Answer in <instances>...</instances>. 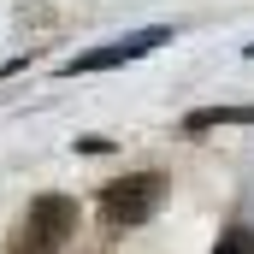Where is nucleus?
Wrapping results in <instances>:
<instances>
[{"label":"nucleus","instance_id":"nucleus-2","mask_svg":"<svg viewBox=\"0 0 254 254\" xmlns=\"http://www.w3.org/2000/svg\"><path fill=\"white\" fill-rule=\"evenodd\" d=\"M166 201V178L160 172H125L101 190V219L107 225H148Z\"/></svg>","mask_w":254,"mask_h":254},{"label":"nucleus","instance_id":"nucleus-6","mask_svg":"<svg viewBox=\"0 0 254 254\" xmlns=\"http://www.w3.org/2000/svg\"><path fill=\"white\" fill-rule=\"evenodd\" d=\"M243 54H249V60H254V42H249V48H243Z\"/></svg>","mask_w":254,"mask_h":254},{"label":"nucleus","instance_id":"nucleus-3","mask_svg":"<svg viewBox=\"0 0 254 254\" xmlns=\"http://www.w3.org/2000/svg\"><path fill=\"white\" fill-rule=\"evenodd\" d=\"M178 30L172 24H148V30H136V36H119V42H101V48H89V54H77V60L65 65V77H89V71H107V65H130V60H148L154 48H166Z\"/></svg>","mask_w":254,"mask_h":254},{"label":"nucleus","instance_id":"nucleus-5","mask_svg":"<svg viewBox=\"0 0 254 254\" xmlns=\"http://www.w3.org/2000/svg\"><path fill=\"white\" fill-rule=\"evenodd\" d=\"M213 254H254V231L249 225H225L219 243H213Z\"/></svg>","mask_w":254,"mask_h":254},{"label":"nucleus","instance_id":"nucleus-4","mask_svg":"<svg viewBox=\"0 0 254 254\" xmlns=\"http://www.w3.org/2000/svg\"><path fill=\"white\" fill-rule=\"evenodd\" d=\"M213 125H254V107H201L184 119V130H213Z\"/></svg>","mask_w":254,"mask_h":254},{"label":"nucleus","instance_id":"nucleus-1","mask_svg":"<svg viewBox=\"0 0 254 254\" xmlns=\"http://www.w3.org/2000/svg\"><path fill=\"white\" fill-rule=\"evenodd\" d=\"M71 231H77V201L71 195H36L12 254H60L71 243Z\"/></svg>","mask_w":254,"mask_h":254}]
</instances>
